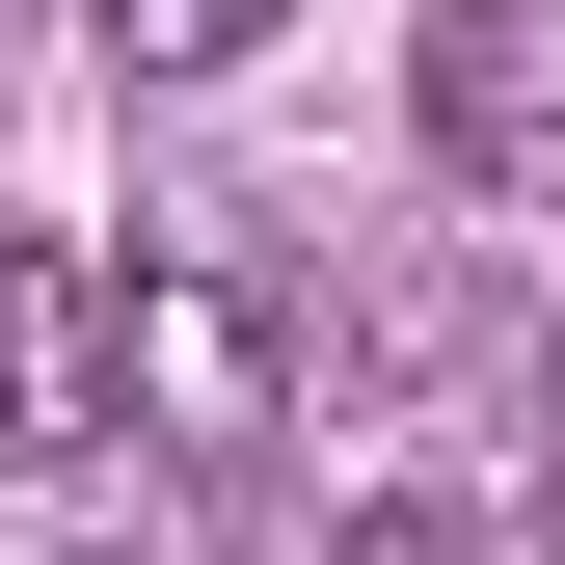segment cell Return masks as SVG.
<instances>
[{
  "instance_id": "obj_1",
  "label": "cell",
  "mask_w": 565,
  "mask_h": 565,
  "mask_svg": "<svg viewBox=\"0 0 565 565\" xmlns=\"http://www.w3.org/2000/svg\"><path fill=\"white\" fill-rule=\"evenodd\" d=\"M135 431V297L82 243H0V484H82Z\"/></svg>"
},
{
  "instance_id": "obj_3",
  "label": "cell",
  "mask_w": 565,
  "mask_h": 565,
  "mask_svg": "<svg viewBox=\"0 0 565 565\" xmlns=\"http://www.w3.org/2000/svg\"><path fill=\"white\" fill-rule=\"evenodd\" d=\"M135 404H162V458H243V431H269V297L135 269Z\"/></svg>"
},
{
  "instance_id": "obj_5",
  "label": "cell",
  "mask_w": 565,
  "mask_h": 565,
  "mask_svg": "<svg viewBox=\"0 0 565 565\" xmlns=\"http://www.w3.org/2000/svg\"><path fill=\"white\" fill-rule=\"evenodd\" d=\"M323 565H512V539H484L458 484H350V539H323Z\"/></svg>"
},
{
  "instance_id": "obj_2",
  "label": "cell",
  "mask_w": 565,
  "mask_h": 565,
  "mask_svg": "<svg viewBox=\"0 0 565 565\" xmlns=\"http://www.w3.org/2000/svg\"><path fill=\"white\" fill-rule=\"evenodd\" d=\"M431 135L565 216V0H458V28H431Z\"/></svg>"
},
{
  "instance_id": "obj_4",
  "label": "cell",
  "mask_w": 565,
  "mask_h": 565,
  "mask_svg": "<svg viewBox=\"0 0 565 565\" xmlns=\"http://www.w3.org/2000/svg\"><path fill=\"white\" fill-rule=\"evenodd\" d=\"M82 28L135 54V82H216V54H269V0H82Z\"/></svg>"
}]
</instances>
